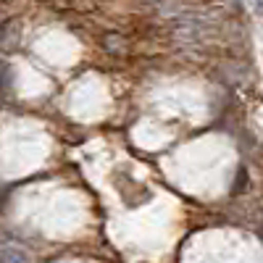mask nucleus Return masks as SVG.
I'll return each instance as SVG.
<instances>
[{
  "mask_svg": "<svg viewBox=\"0 0 263 263\" xmlns=\"http://www.w3.org/2000/svg\"><path fill=\"white\" fill-rule=\"evenodd\" d=\"M0 8H3V6H0Z\"/></svg>",
  "mask_w": 263,
  "mask_h": 263,
  "instance_id": "20e7f679",
  "label": "nucleus"
},
{
  "mask_svg": "<svg viewBox=\"0 0 263 263\" xmlns=\"http://www.w3.org/2000/svg\"><path fill=\"white\" fill-rule=\"evenodd\" d=\"M0 263H32V255L18 245H6L0 248Z\"/></svg>",
  "mask_w": 263,
  "mask_h": 263,
  "instance_id": "f03ea898",
  "label": "nucleus"
},
{
  "mask_svg": "<svg viewBox=\"0 0 263 263\" xmlns=\"http://www.w3.org/2000/svg\"><path fill=\"white\" fill-rule=\"evenodd\" d=\"M18 45V24L16 21H3L0 24V50H13Z\"/></svg>",
  "mask_w": 263,
  "mask_h": 263,
  "instance_id": "f257e3e1",
  "label": "nucleus"
},
{
  "mask_svg": "<svg viewBox=\"0 0 263 263\" xmlns=\"http://www.w3.org/2000/svg\"><path fill=\"white\" fill-rule=\"evenodd\" d=\"M0 87H3V90L8 87V66L6 63H0Z\"/></svg>",
  "mask_w": 263,
  "mask_h": 263,
  "instance_id": "7ed1b4c3",
  "label": "nucleus"
}]
</instances>
